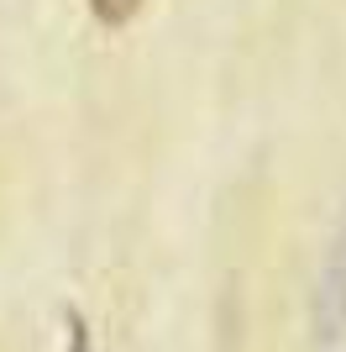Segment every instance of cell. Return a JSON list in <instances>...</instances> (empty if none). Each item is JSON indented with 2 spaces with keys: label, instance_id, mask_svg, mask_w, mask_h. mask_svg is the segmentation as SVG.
<instances>
[{
  "label": "cell",
  "instance_id": "cell-2",
  "mask_svg": "<svg viewBox=\"0 0 346 352\" xmlns=\"http://www.w3.org/2000/svg\"><path fill=\"white\" fill-rule=\"evenodd\" d=\"M89 11H95V21H105V27H126L131 16L142 11V0H89Z\"/></svg>",
  "mask_w": 346,
  "mask_h": 352
},
{
  "label": "cell",
  "instance_id": "cell-1",
  "mask_svg": "<svg viewBox=\"0 0 346 352\" xmlns=\"http://www.w3.org/2000/svg\"><path fill=\"white\" fill-rule=\"evenodd\" d=\"M315 331L320 342H341L346 337V232L331 242L325 268H320V289H315Z\"/></svg>",
  "mask_w": 346,
  "mask_h": 352
}]
</instances>
